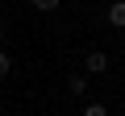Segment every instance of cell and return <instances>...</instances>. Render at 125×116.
Wrapping results in <instances>:
<instances>
[{"label":"cell","instance_id":"cell-1","mask_svg":"<svg viewBox=\"0 0 125 116\" xmlns=\"http://www.w3.org/2000/svg\"><path fill=\"white\" fill-rule=\"evenodd\" d=\"M83 71H88V75H104V71H108V54H104V50L83 54Z\"/></svg>","mask_w":125,"mask_h":116},{"label":"cell","instance_id":"cell-2","mask_svg":"<svg viewBox=\"0 0 125 116\" xmlns=\"http://www.w3.org/2000/svg\"><path fill=\"white\" fill-rule=\"evenodd\" d=\"M108 25L113 29H125V0H113V4H108Z\"/></svg>","mask_w":125,"mask_h":116},{"label":"cell","instance_id":"cell-3","mask_svg":"<svg viewBox=\"0 0 125 116\" xmlns=\"http://www.w3.org/2000/svg\"><path fill=\"white\" fill-rule=\"evenodd\" d=\"M67 91L83 99V91H88V79H83V75H71V83H67Z\"/></svg>","mask_w":125,"mask_h":116},{"label":"cell","instance_id":"cell-4","mask_svg":"<svg viewBox=\"0 0 125 116\" xmlns=\"http://www.w3.org/2000/svg\"><path fill=\"white\" fill-rule=\"evenodd\" d=\"M29 4H33V8H42V13H58L62 0H29Z\"/></svg>","mask_w":125,"mask_h":116},{"label":"cell","instance_id":"cell-5","mask_svg":"<svg viewBox=\"0 0 125 116\" xmlns=\"http://www.w3.org/2000/svg\"><path fill=\"white\" fill-rule=\"evenodd\" d=\"M83 116H108L104 104H83Z\"/></svg>","mask_w":125,"mask_h":116},{"label":"cell","instance_id":"cell-6","mask_svg":"<svg viewBox=\"0 0 125 116\" xmlns=\"http://www.w3.org/2000/svg\"><path fill=\"white\" fill-rule=\"evenodd\" d=\"M9 71H13V58H9V54H4V50H0V79H4V75H9Z\"/></svg>","mask_w":125,"mask_h":116},{"label":"cell","instance_id":"cell-7","mask_svg":"<svg viewBox=\"0 0 125 116\" xmlns=\"http://www.w3.org/2000/svg\"><path fill=\"white\" fill-rule=\"evenodd\" d=\"M0 41H4V25H0Z\"/></svg>","mask_w":125,"mask_h":116},{"label":"cell","instance_id":"cell-8","mask_svg":"<svg viewBox=\"0 0 125 116\" xmlns=\"http://www.w3.org/2000/svg\"><path fill=\"white\" fill-rule=\"evenodd\" d=\"M0 116H9V112H0Z\"/></svg>","mask_w":125,"mask_h":116}]
</instances>
